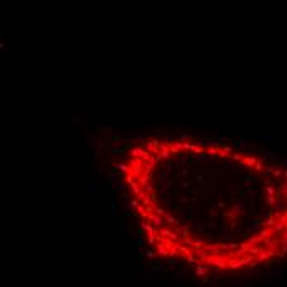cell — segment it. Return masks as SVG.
Wrapping results in <instances>:
<instances>
[{
	"label": "cell",
	"mask_w": 287,
	"mask_h": 287,
	"mask_svg": "<svg viewBox=\"0 0 287 287\" xmlns=\"http://www.w3.org/2000/svg\"><path fill=\"white\" fill-rule=\"evenodd\" d=\"M147 147H149V152H157L160 145H159V142H157V140H150Z\"/></svg>",
	"instance_id": "obj_1"
}]
</instances>
